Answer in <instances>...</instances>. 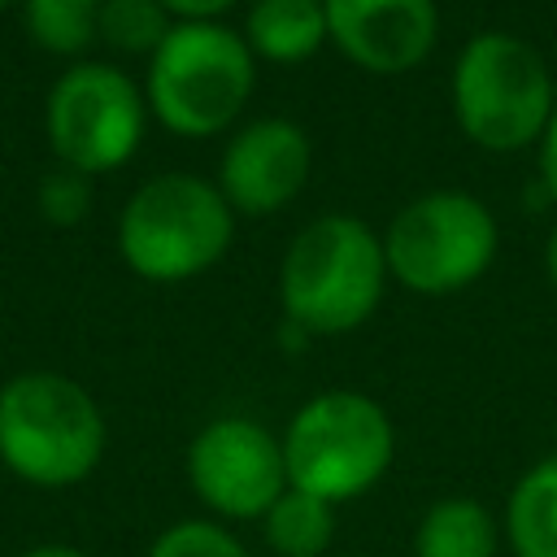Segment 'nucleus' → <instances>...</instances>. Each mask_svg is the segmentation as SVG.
I'll use <instances>...</instances> for the list:
<instances>
[{
	"instance_id": "1",
	"label": "nucleus",
	"mask_w": 557,
	"mask_h": 557,
	"mask_svg": "<svg viewBox=\"0 0 557 557\" xmlns=\"http://www.w3.org/2000/svg\"><path fill=\"white\" fill-rule=\"evenodd\" d=\"M383 239L348 213L313 218L283 252L278 300L287 322L309 335L357 331L383 300Z\"/></svg>"
},
{
	"instance_id": "2",
	"label": "nucleus",
	"mask_w": 557,
	"mask_h": 557,
	"mask_svg": "<svg viewBox=\"0 0 557 557\" xmlns=\"http://www.w3.org/2000/svg\"><path fill=\"white\" fill-rule=\"evenodd\" d=\"M104 457V413L83 383L26 370L0 387V461L30 487H74Z\"/></svg>"
},
{
	"instance_id": "3",
	"label": "nucleus",
	"mask_w": 557,
	"mask_h": 557,
	"mask_svg": "<svg viewBox=\"0 0 557 557\" xmlns=\"http://www.w3.org/2000/svg\"><path fill=\"white\" fill-rule=\"evenodd\" d=\"M396 457V431L379 400L366 392H318L283 431L287 483L322 496L326 505L370 492Z\"/></svg>"
},
{
	"instance_id": "4",
	"label": "nucleus",
	"mask_w": 557,
	"mask_h": 557,
	"mask_svg": "<svg viewBox=\"0 0 557 557\" xmlns=\"http://www.w3.org/2000/svg\"><path fill=\"white\" fill-rule=\"evenodd\" d=\"M257 83L252 48L222 22H178L148 65V104L174 135L226 131Z\"/></svg>"
},
{
	"instance_id": "5",
	"label": "nucleus",
	"mask_w": 557,
	"mask_h": 557,
	"mask_svg": "<svg viewBox=\"0 0 557 557\" xmlns=\"http://www.w3.org/2000/svg\"><path fill=\"white\" fill-rule=\"evenodd\" d=\"M235 231L226 196L196 174L148 178L122 209V261L148 283H183L209 270Z\"/></svg>"
},
{
	"instance_id": "6",
	"label": "nucleus",
	"mask_w": 557,
	"mask_h": 557,
	"mask_svg": "<svg viewBox=\"0 0 557 557\" xmlns=\"http://www.w3.org/2000/svg\"><path fill=\"white\" fill-rule=\"evenodd\" d=\"M553 78L544 57L509 35V30H483L474 35L453 70V113L487 152H518L531 139L544 135L553 113Z\"/></svg>"
},
{
	"instance_id": "7",
	"label": "nucleus",
	"mask_w": 557,
	"mask_h": 557,
	"mask_svg": "<svg viewBox=\"0 0 557 557\" xmlns=\"http://www.w3.org/2000/svg\"><path fill=\"white\" fill-rule=\"evenodd\" d=\"M383 257L387 274L409 292H461L496 257V218L470 191H426L392 218Z\"/></svg>"
},
{
	"instance_id": "8",
	"label": "nucleus",
	"mask_w": 557,
	"mask_h": 557,
	"mask_svg": "<svg viewBox=\"0 0 557 557\" xmlns=\"http://www.w3.org/2000/svg\"><path fill=\"white\" fill-rule=\"evenodd\" d=\"M44 126L57 161L91 178L117 170L139 148L144 96L122 70L104 61H83L52 83Z\"/></svg>"
},
{
	"instance_id": "9",
	"label": "nucleus",
	"mask_w": 557,
	"mask_h": 557,
	"mask_svg": "<svg viewBox=\"0 0 557 557\" xmlns=\"http://www.w3.org/2000/svg\"><path fill=\"white\" fill-rule=\"evenodd\" d=\"M187 483L213 513L261 522L265 509L292 487L283 440L252 418H213L187 448Z\"/></svg>"
},
{
	"instance_id": "10",
	"label": "nucleus",
	"mask_w": 557,
	"mask_h": 557,
	"mask_svg": "<svg viewBox=\"0 0 557 557\" xmlns=\"http://www.w3.org/2000/svg\"><path fill=\"white\" fill-rule=\"evenodd\" d=\"M313 148L309 135L287 117L248 122L222 152V196L231 213L265 218L283 209L309 178Z\"/></svg>"
},
{
	"instance_id": "11",
	"label": "nucleus",
	"mask_w": 557,
	"mask_h": 557,
	"mask_svg": "<svg viewBox=\"0 0 557 557\" xmlns=\"http://www.w3.org/2000/svg\"><path fill=\"white\" fill-rule=\"evenodd\" d=\"M326 39L366 74L413 70L440 30L435 0H322Z\"/></svg>"
},
{
	"instance_id": "12",
	"label": "nucleus",
	"mask_w": 557,
	"mask_h": 557,
	"mask_svg": "<svg viewBox=\"0 0 557 557\" xmlns=\"http://www.w3.org/2000/svg\"><path fill=\"white\" fill-rule=\"evenodd\" d=\"M244 44L265 61H305L326 44L322 0H257L244 22Z\"/></svg>"
},
{
	"instance_id": "13",
	"label": "nucleus",
	"mask_w": 557,
	"mask_h": 557,
	"mask_svg": "<svg viewBox=\"0 0 557 557\" xmlns=\"http://www.w3.org/2000/svg\"><path fill=\"white\" fill-rule=\"evenodd\" d=\"M413 557H496V518L474 496H444L418 518Z\"/></svg>"
},
{
	"instance_id": "14",
	"label": "nucleus",
	"mask_w": 557,
	"mask_h": 557,
	"mask_svg": "<svg viewBox=\"0 0 557 557\" xmlns=\"http://www.w3.org/2000/svg\"><path fill=\"white\" fill-rule=\"evenodd\" d=\"M513 557H557V457L531 466L505 500Z\"/></svg>"
},
{
	"instance_id": "15",
	"label": "nucleus",
	"mask_w": 557,
	"mask_h": 557,
	"mask_svg": "<svg viewBox=\"0 0 557 557\" xmlns=\"http://www.w3.org/2000/svg\"><path fill=\"white\" fill-rule=\"evenodd\" d=\"M261 535L278 557H322L335 540V505L287 487L261 518Z\"/></svg>"
},
{
	"instance_id": "16",
	"label": "nucleus",
	"mask_w": 557,
	"mask_h": 557,
	"mask_svg": "<svg viewBox=\"0 0 557 557\" xmlns=\"http://www.w3.org/2000/svg\"><path fill=\"white\" fill-rule=\"evenodd\" d=\"M100 0H26V30L39 48L74 57L96 39Z\"/></svg>"
},
{
	"instance_id": "17",
	"label": "nucleus",
	"mask_w": 557,
	"mask_h": 557,
	"mask_svg": "<svg viewBox=\"0 0 557 557\" xmlns=\"http://www.w3.org/2000/svg\"><path fill=\"white\" fill-rule=\"evenodd\" d=\"M96 35L122 52H157L170 35V13L161 0H100Z\"/></svg>"
},
{
	"instance_id": "18",
	"label": "nucleus",
	"mask_w": 557,
	"mask_h": 557,
	"mask_svg": "<svg viewBox=\"0 0 557 557\" xmlns=\"http://www.w3.org/2000/svg\"><path fill=\"white\" fill-rule=\"evenodd\" d=\"M148 557H248V548L209 518H183L152 540Z\"/></svg>"
},
{
	"instance_id": "19",
	"label": "nucleus",
	"mask_w": 557,
	"mask_h": 557,
	"mask_svg": "<svg viewBox=\"0 0 557 557\" xmlns=\"http://www.w3.org/2000/svg\"><path fill=\"white\" fill-rule=\"evenodd\" d=\"M87 205H91V183H87V174H78V170H57V174H48L44 183H39V209H44V218L48 222H57V226H74L83 213H87Z\"/></svg>"
},
{
	"instance_id": "20",
	"label": "nucleus",
	"mask_w": 557,
	"mask_h": 557,
	"mask_svg": "<svg viewBox=\"0 0 557 557\" xmlns=\"http://www.w3.org/2000/svg\"><path fill=\"white\" fill-rule=\"evenodd\" d=\"M540 178H544V191L557 200V104H553L548 126L540 135Z\"/></svg>"
},
{
	"instance_id": "21",
	"label": "nucleus",
	"mask_w": 557,
	"mask_h": 557,
	"mask_svg": "<svg viewBox=\"0 0 557 557\" xmlns=\"http://www.w3.org/2000/svg\"><path fill=\"white\" fill-rule=\"evenodd\" d=\"M165 13L183 17V22H213L218 13H226L235 0H161Z\"/></svg>"
},
{
	"instance_id": "22",
	"label": "nucleus",
	"mask_w": 557,
	"mask_h": 557,
	"mask_svg": "<svg viewBox=\"0 0 557 557\" xmlns=\"http://www.w3.org/2000/svg\"><path fill=\"white\" fill-rule=\"evenodd\" d=\"M22 557H87V553L74 548V544H35V548H26Z\"/></svg>"
},
{
	"instance_id": "23",
	"label": "nucleus",
	"mask_w": 557,
	"mask_h": 557,
	"mask_svg": "<svg viewBox=\"0 0 557 557\" xmlns=\"http://www.w3.org/2000/svg\"><path fill=\"white\" fill-rule=\"evenodd\" d=\"M544 270H548V283L557 287V226H553V235L544 244Z\"/></svg>"
},
{
	"instance_id": "24",
	"label": "nucleus",
	"mask_w": 557,
	"mask_h": 557,
	"mask_svg": "<svg viewBox=\"0 0 557 557\" xmlns=\"http://www.w3.org/2000/svg\"><path fill=\"white\" fill-rule=\"evenodd\" d=\"M4 4H9V0H0V9H4Z\"/></svg>"
}]
</instances>
